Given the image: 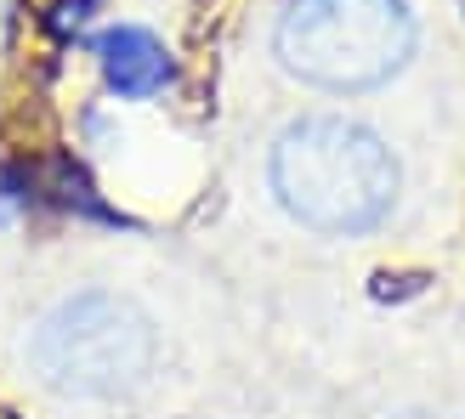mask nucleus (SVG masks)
Wrapping results in <instances>:
<instances>
[{"label": "nucleus", "instance_id": "1", "mask_svg": "<svg viewBox=\"0 0 465 419\" xmlns=\"http://www.w3.org/2000/svg\"><path fill=\"white\" fill-rule=\"evenodd\" d=\"M272 193L312 232H369L398 199V159L346 113L295 120L272 142Z\"/></svg>", "mask_w": 465, "mask_h": 419}, {"label": "nucleus", "instance_id": "2", "mask_svg": "<svg viewBox=\"0 0 465 419\" xmlns=\"http://www.w3.org/2000/svg\"><path fill=\"white\" fill-rule=\"evenodd\" d=\"M272 52L318 91H375L414 52V12L403 0H290Z\"/></svg>", "mask_w": 465, "mask_h": 419}, {"label": "nucleus", "instance_id": "3", "mask_svg": "<svg viewBox=\"0 0 465 419\" xmlns=\"http://www.w3.org/2000/svg\"><path fill=\"white\" fill-rule=\"evenodd\" d=\"M153 352H159V335L148 312L108 289L57 300L35 323V340H29L35 375L52 391H68V397H125L148 380Z\"/></svg>", "mask_w": 465, "mask_h": 419}, {"label": "nucleus", "instance_id": "4", "mask_svg": "<svg viewBox=\"0 0 465 419\" xmlns=\"http://www.w3.org/2000/svg\"><path fill=\"white\" fill-rule=\"evenodd\" d=\"M97 63H103V85L114 97H125V102H143L153 91H165L171 74H176L165 45H159L148 29H108L97 40Z\"/></svg>", "mask_w": 465, "mask_h": 419}, {"label": "nucleus", "instance_id": "5", "mask_svg": "<svg viewBox=\"0 0 465 419\" xmlns=\"http://www.w3.org/2000/svg\"><path fill=\"white\" fill-rule=\"evenodd\" d=\"M0 17H6V0H0Z\"/></svg>", "mask_w": 465, "mask_h": 419}]
</instances>
